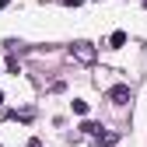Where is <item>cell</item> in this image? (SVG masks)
Instances as JSON below:
<instances>
[{"label": "cell", "instance_id": "obj_1", "mask_svg": "<svg viewBox=\"0 0 147 147\" xmlns=\"http://www.w3.org/2000/svg\"><path fill=\"white\" fill-rule=\"evenodd\" d=\"M109 98H112L116 105H126V102H130V84H116V88H109Z\"/></svg>", "mask_w": 147, "mask_h": 147}, {"label": "cell", "instance_id": "obj_2", "mask_svg": "<svg viewBox=\"0 0 147 147\" xmlns=\"http://www.w3.org/2000/svg\"><path fill=\"white\" fill-rule=\"evenodd\" d=\"M74 56H77L81 63H91V60H95V49H91V42H74Z\"/></svg>", "mask_w": 147, "mask_h": 147}, {"label": "cell", "instance_id": "obj_3", "mask_svg": "<svg viewBox=\"0 0 147 147\" xmlns=\"http://www.w3.org/2000/svg\"><path fill=\"white\" fill-rule=\"evenodd\" d=\"M126 42H130V35H126V32H112V39H109V46H112V49H123Z\"/></svg>", "mask_w": 147, "mask_h": 147}, {"label": "cell", "instance_id": "obj_4", "mask_svg": "<svg viewBox=\"0 0 147 147\" xmlns=\"http://www.w3.org/2000/svg\"><path fill=\"white\" fill-rule=\"evenodd\" d=\"M70 109H74L77 116H88V102H81V98H74V102H70Z\"/></svg>", "mask_w": 147, "mask_h": 147}, {"label": "cell", "instance_id": "obj_5", "mask_svg": "<svg viewBox=\"0 0 147 147\" xmlns=\"http://www.w3.org/2000/svg\"><path fill=\"white\" fill-rule=\"evenodd\" d=\"M63 7H81V0H60Z\"/></svg>", "mask_w": 147, "mask_h": 147}, {"label": "cell", "instance_id": "obj_6", "mask_svg": "<svg viewBox=\"0 0 147 147\" xmlns=\"http://www.w3.org/2000/svg\"><path fill=\"white\" fill-rule=\"evenodd\" d=\"M7 4H11V0H0V7H7Z\"/></svg>", "mask_w": 147, "mask_h": 147}, {"label": "cell", "instance_id": "obj_7", "mask_svg": "<svg viewBox=\"0 0 147 147\" xmlns=\"http://www.w3.org/2000/svg\"><path fill=\"white\" fill-rule=\"evenodd\" d=\"M0 105H4V91H0Z\"/></svg>", "mask_w": 147, "mask_h": 147}]
</instances>
